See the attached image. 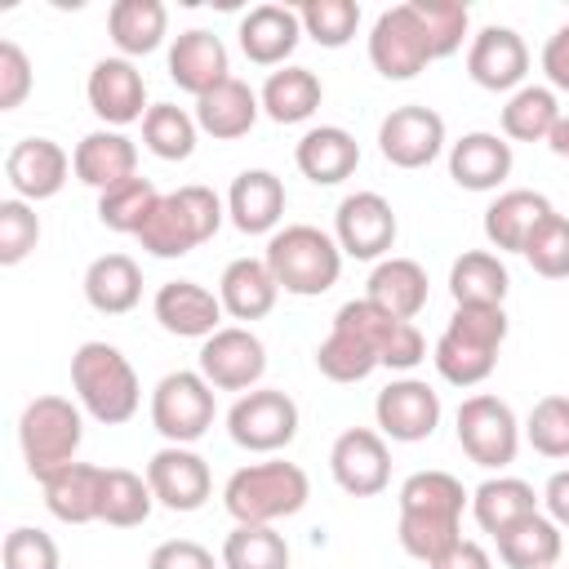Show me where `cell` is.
Listing matches in <instances>:
<instances>
[{"mask_svg":"<svg viewBox=\"0 0 569 569\" xmlns=\"http://www.w3.org/2000/svg\"><path fill=\"white\" fill-rule=\"evenodd\" d=\"M302 40V18L289 4H258L240 18V49L258 67H280Z\"/></svg>","mask_w":569,"mask_h":569,"instance_id":"23","label":"cell"},{"mask_svg":"<svg viewBox=\"0 0 569 569\" xmlns=\"http://www.w3.org/2000/svg\"><path fill=\"white\" fill-rule=\"evenodd\" d=\"M369 62L387 80H413L418 71H427V62H436L409 4H396V9L378 13V22L369 31Z\"/></svg>","mask_w":569,"mask_h":569,"instance_id":"10","label":"cell"},{"mask_svg":"<svg viewBox=\"0 0 569 569\" xmlns=\"http://www.w3.org/2000/svg\"><path fill=\"white\" fill-rule=\"evenodd\" d=\"M542 71H547V80L556 89L569 93V22L547 36V44H542Z\"/></svg>","mask_w":569,"mask_h":569,"instance_id":"53","label":"cell"},{"mask_svg":"<svg viewBox=\"0 0 569 569\" xmlns=\"http://www.w3.org/2000/svg\"><path fill=\"white\" fill-rule=\"evenodd\" d=\"M276 293H280V284L262 258H236V262H227V271L218 280L222 311L236 320H262L276 307Z\"/></svg>","mask_w":569,"mask_h":569,"instance_id":"30","label":"cell"},{"mask_svg":"<svg viewBox=\"0 0 569 569\" xmlns=\"http://www.w3.org/2000/svg\"><path fill=\"white\" fill-rule=\"evenodd\" d=\"M84 93H89L93 116L107 120V124H116V129L120 124H133V120H142L151 111L147 107V80H142V71L129 58H102V62H93Z\"/></svg>","mask_w":569,"mask_h":569,"instance_id":"17","label":"cell"},{"mask_svg":"<svg viewBox=\"0 0 569 569\" xmlns=\"http://www.w3.org/2000/svg\"><path fill=\"white\" fill-rule=\"evenodd\" d=\"M80 440H84V422L67 396H36L18 418V445L36 480H49L67 462H76Z\"/></svg>","mask_w":569,"mask_h":569,"instance_id":"6","label":"cell"},{"mask_svg":"<svg viewBox=\"0 0 569 569\" xmlns=\"http://www.w3.org/2000/svg\"><path fill=\"white\" fill-rule=\"evenodd\" d=\"M547 213H556L547 196L525 191V187L502 191V196L485 209V236H489V244L502 249V253H525L529 236L538 231V222H542Z\"/></svg>","mask_w":569,"mask_h":569,"instance_id":"27","label":"cell"},{"mask_svg":"<svg viewBox=\"0 0 569 569\" xmlns=\"http://www.w3.org/2000/svg\"><path fill=\"white\" fill-rule=\"evenodd\" d=\"M511 173V142L498 133H462L449 147V178L467 191H493Z\"/></svg>","mask_w":569,"mask_h":569,"instance_id":"26","label":"cell"},{"mask_svg":"<svg viewBox=\"0 0 569 569\" xmlns=\"http://www.w3.org/2000/svg\"><path fill=\"white\" fill-rule=\"evenodd\" d=\"M373 307H382L396 320H413L427 307V271L413 258H382L369 271V293Z\"/></svg>","mask_w":569,"mask_h":569,"instance_id":"32","label":"cell"},{"mask_svg":"<svg viewBox=\"0 0 569 569\" xmlns=\"http://www.w3.org/2000/svg\"><path fill=\"white\" fill-rule=\"evenodd\" d=\"M71 387H76V400L84 405V413L98 418L102 427L129 422L138 413V400H142L133 365L111 342H80L76 347V356H71Z\"/></svg>","mask_w":569,"mask_h":569,"instance_id":"2","label":"cell"},{"mask_svg":"<svg viewBox=\"0 0 569 569\" xmlns=\"http://www.w3.org/2000/svg\"><path fill=\"white\" fill-rule=\"evenodd\" d=\"M107 31L124 58H142V53L160 49V40L169 31V9L160 0H116L107 13Z\"/></svg>","mask_w":569,"mask_h":569,"instance_id":"33","label":"cell"},{"mask_svg":"<svg viewBox=\"0 0 569 569\" xmlns=\"http://www.w3.org/2000/svg\"><path fill=\"white\" fill-rule=\"evenodd\" d=\"M156 320L164 333L173 338H213L222 325V298H213L204 284L196 280H169L156 289V302H151Z\"/></svg>","mask_w":569,"mask_h":569,"instance_id":"20","label":"cell"},{"mask_svg":"<svg viewBox=\"0 0 569 569\" xmlns=\"http://www.w3.org/2000/svg\"><path fill=\"white\" fill-rule=\"evenodd\" d=\"M31 93V62L22 53V44L0 40V111L22 107Z\"/></svg>","mask_w":569,"mask_h":569,"instance_id":"51","label":"cell"},{"mask_svg":"<svg viewBox=\"0 0 569 569\" xmlns=\"http://www.w3.org/2000/svg\"><path fill=\"white\" fill-rule=\"evenodd\" d=\"M547 147H551L560 160H569V116H560V120H556V129H551Z\"/></svg>","mask_w":569,"mask_h":569,"instance_id":"56","label":"cell"},{"mask_svg":"<svg viewBox=\"0 0 569 569\" xmlns=\"http://www.w3.org/2000/svg\"><path fill=\"white\" fill-rule=\"evenodd\" d=\"M409 9H413L418 27L431 44V58H449V53L462 49V36H467V22H471L462 0H409Z\"/></svg>","mask_w":569,"mask_h":569,"instance_id":"45","label":"cell"},{"mask_svg":"<svg viewBox=\"0 0 569 569\" xmlns=\"http://www.w3.org/2000/svg\"><path fill=\"white\" fill-rule=\"evenodd\" d=\"M458 445L476 467H511L520 449V422L507 400L498 396H467L458 405Z\"/></svg>","mask_w":569,"mask_h":569,"instance_id":"8","label":"cell"},{"mask_svg":"<svg viewBox=\"0 0 569 569\" xmlns=\"http://www.w3.org/2000/svg\"><path fill=\"white\" fill-rule=\"evenodd\" d=\"M71 169H76V178L84 187H93L102 196L107 187H116V182H124V178L138 173V147L120 129H93V133H84L76 142Z\"/></svg>","mask_w":569,"mask_h":569,"instance_id":"22","label":"cell"},{"mask_svg":"<svg viewBox=\"0 0 569 569\" xmlns=\"http://www.w3.org/2000/svg\"><path fill=\"white\" fill-rule=\"evenodd\" d=\"M84 298L102 316H124L142 298V271L129 253H102L84 271Z\"/></svg>","mask_w":569,"mask_h":569,"instance_id":"31","label":"cell"},{"mask_svg":"<svg viewBox=\"0 0 569 569\" xmlns=\"http://www.w3.org/2000/svg\"><path fill=\"white\" fill-rule=\"evenodd\" d=\"M151 502H156V493H151L147 476H138L129 467H107L102 471V507H98V520H107L116 529H133V525H142L151 516Z\"/></svg>","mask_w":569,"mask_h":569,"instance_id":"39","label":"cell"},{"mask_svg":"<svg viewBox=\"0 0 569 569\" xmlns=\"http://www.w3.org/2000/svg\"><path fill=\"white\" fill-rule=\"evenodd\" d=\"M311 498V480L298 462H249L240 467L227 489H222V507L231 511L236 525H276L293 511H302Z\"/></svg>","mask_w":569,"mask_h":569,"instance_id":"3","label":"cell"},{"mask_svg":"<svg viewBox=\"0 0 569 569\" xmlns=\"http://www.w3.org/2000/svg\"><path fill=\"white\" fill-rule=\"evenodd\" d=\"M0 556H4V569H58V542L31 525L9 529Z\"/></svg>","mask_w":569,"mask_h":569,"instance_id":"50","label":"cell"},{"mask_svg":"<svg viewBox=\"0 0 569 569\" xmlns=\"http://www.w3.org/2000/svg\"><path fill=\"white\" fill-rule=\"evenodd\" d=\"M333 240L347 258H382L396 244V213L378 191H351L333 213Z\"/></svg>","mask_w":569,"mask_h":569,"instance_id":"14","label":"cell"},{"mask_svg":"<svg viewBox=\"0 0 569 569\" xmlns=\"http://www.w3.org/2000/svg\"><path fill=\"white\" fill-rule=\"evenodd\" d=\"M147 485H151L156 502L169 507V511H200L213 493L209 462L187 445H164L160 453H151Z\"/></svg>","mask_w":569,"mask_h":569,"instance_id":"15","label":"cell"},{"mask_svg":"<svg viewBox=\"0 0 569 569\" xmlns=\"http://www.w3.org/2000/svg\"><path fill=\"white\" fill-rule=\"evenodd\" d=\"M529 71V49L520 40V31L511 27H485L476 31L471 49H467V76L489 89V93H507V89H520Z\"/></svg>","mask_w":569,"mask_h":569,"instance_id":"18","label":"cell"},{"mask_svg":"<svg viewBox=\"0 0 569 569\" xmlns=\"http://www.w3.org/2000/svg\"><path fill=\"white\" fill-rule=\"evenodd\" d=\"M196 116H187L182 107L173 102H156L147 116H142V142L151 156L160 160H187L196 151Z\"/></svg>","mask_w":569,"mask_h":569,"instance_id":"42","label":"cell"},{"mask_svg":"<svg viewBox=\"0 0 569 569\" xmlns=\"http://www.w3.org/2000/svg\"><path fill=\"white\" fill-rule=\"evenodd\" d=\"M222 569H289L284 533L271 525H236L222 542Z\"/></svg>","mask_w":569,"mask_h":569,"instance_id":"41","label":"cell"},{"mask_svg":"<svg viewBox=\"0 0 569 569\" xmlns=\"http://www.w3.org/2000/svg\"><path fill=\"white\" fill-rule=\"evenodd\" d=\"M102 471H107V467L67 462V467L53 471L49 480H40L44 507H49L62 525H89V520H98V507H102Z\"/></svg>","mask_w":569,"mask_h":569,"instance_id":"28","label":"cell"},{"mask_svg":"<svg viewBox=\"0 0 569 569\" xmlns=\"http://www.w3.org/2000/svg\"><path fill=\"white\" fill-rule=\"evenodd\" d=\"M200 373L218 391H253L258 378L267 373V347L258 342V333H249L240 325H227L213 338H204Z\"/></svg>","mask_w":569,"mask_h":569,"instance_id":"11","label":"cell"},{"mask_svg":"<svg viewBox=\"0 0 569 569\" xmlns=\"http://www.w3.org/2000/svg\"><path fill=\"white\" fill-rule=\"evenodd\" d=\"M316 365L333 382H365L382 360H378V351L365 338H356V333H347V329L333 325L329 338L316 347Z\"/></svg>","mask_w":569,"mask_h":569,"instance_id":"43","label":"cell"},{"mask_svg":"<svg viewBox=\"0 0 569 569\" xmlns=\"http://www.w3.org/2000/svg\"><path fill=\"white\" fill-rule=\"evenodd\" d=\"M440 147H445V120H440V111H431L422 102L396 107L378 124V151L396 169H422L440 156Z\"/></svg>","mask_w":569,"mask_h":569,"instance_id":"12","label":"cell"},{"mask_svg":"<svg viewBox=\"0 0 569 569\" xmlns=\"http://www.w3.org/2000/svg\"><path fill=\"white\" fill-rule=\"evenodd\" d=\"M427 569H493V560H489V551L480 547V542H471V538H458L440 560H431Z\"/></svg>","mask_w":569,"mask_h":569,"instance_id":"54","label":"cell"},{"mask_svg":"<svg viewBox=\"0 0 569 569\" xmlns=\"http://www.w3.org/2000/svg\"><path fill=\"white\" fill-rule=\"evenodd\" d=\"M218 227H222V200L209 187L191 182V187H178V191L160 196L147 227L138 231V244L151 258H182L196 244L213 240Z\"/></svg>","mask_w":569,"mask_h":569,"instance_id":"5","label":"cell"},{"mask_svg":"<svg viewBox=\"0 0 569 569\" xmlns=\"http://www.w3.org/2000/svg\"><path fill=\"white\" fill-rule=\"evenodd\" d=\"M471 511H476V525L498 538L538 511V493H533V485H525L516 476H493L471 493Z\"/></svg>","mask_w":569,"mask_h":569,"instance_id":"34","label":"cell"},{"mask_svg":"<svg viewBox=\"0 0 569 569\" xmlns=\"http://www.w3.org/2000/svg\"><path fill=\"white\" fill-rule=\"evenodd\" d=\"M467 489L449 471H413L400 485V547L431 565L462 538Z\"/></svg>","mask_w":569,"mask_h":569,"instance_id":"1","label":"cell"},{"mask_svg":"<svg viewBox=\"0 0 569 569\" xmlns=\"http://www.w3.org/2000/svg\"><path fill=\"white\" fill-rule=\"evenodd\" d=\"M151 427L169 445L200 440L213 427V387L204 382V373H191V369L164 373L151 391Z\"/></svg>","mask_w":569,"mask_h":569,"instance_id":"7","label":"cell"},{"mask_svg":"<svg viewBox=\"0 0 569 569\" xmlns=\"http://www.w3.org/2000/svg\"><path fill=\"white\" fill-rule=\"evenodd\" d=\"M40 240V218L27 200H0V262L4 267H18Z\"/></svg>","mask_w":569,"mask_h":569,"instance_id":"49","label":"cell"},{"mask_svg":"<svg viewBox=\"0 0 569 569\" xmlns=\"http://www.w3.org/2000/svg\"><path fill=\"white\" fill-rule=\"evenodd\" d=\"M431 360H436V369H440L445 382H453V387H476V382H485V378L493 373L498 351H493V347H480V342H467V338H458V333L445 329Z\"/></svg>","mask_w":569,"mask_h":569,"instance_id":"44","label":"cell"},{"mask_svg":"<svg viewBox=\"0 0 569 569\" xmlns=\"http://www.w3.org/2000/svg\"><path fill=\"white\" fill-rule=\"evenodd\" d=\"M169 80L196 98H204L209 89H218L222 80H231V67H227V44L213 36V31H182L169 49Z\"/></svg>","mask_w":569,"mask_h":569,"instance_id":"21","label":"cell"},{"mask_svg":"<svg viewBox=\"0 0 569 569\" xmlns=\"http://www.w3.org/2000/svg\"><path fill=\"white\" fill-rule=\"evenodd\" d=\"M560 120V102L542 84H520L502 107V133L511 142H547Z\"/></svg>","mask_w":569,"mask_h":569,"instance_id":"38","label":"cell"},{"mask_svg":"<svg viewBox=\"0 0 569 569\" xmlns=\"http://www.w3.org/2000/svg\"><path fill=\"white\" fill-rule=\"evenodd\" d=\"M258 111H262L258 93H253L244 80H236V76L222 80L218 89H209L204 98H196V124H200L209 138H218V142L244 138V133L253 129Z\"/></svg>","mask_w":569,"mask_h":569,"instance_id":"29","label":"cell"},{"mask_svg":"<svg viewBox=\"0 0 569 569\" xmlns=\"http://www.w3.org/2000/svg\"><path fill=\"white\" fill-rule=\"evenodd\" d=\"M227 431L249 453H276L298 436V405L276 387H253L231 405Z\"/></svg>","mask_w":569,"mask_h":569,"instance_id":"9","label":"cell"},{"mask_svg":"<svg viewBox=\"0 0 569 569\" xmlns=\"http://www.w3.org/2000/svg\"><path fill=\"white\" fill-rule=\"evenodd\" d=\"M147 569H218V560H213V551H204L191 538H169L151 551Z\"/></svg>","mask_w":569,"mask_h":569,"instance_id":"52","label":"cell"},{"mask_svg":"<svg viewBox=\"0 0 569 569\" xmlns=\"http://www.w3.org/2000/svg\"><path fill=\"white\" fill-rule=\"evenodd\" d=\"M525 436L542 458H569V396H542L529 409Z\"/></svg>","mask_w":569,"mask_h":569,"instance_id":"47","label":"cell"},{"mask_svg":"<svg viewBox=\"0 0 569 569\" xmlns=\"http://www.w3.org/2000/svg\"><path fill=\"white\" fill-rule=\"evenodd\" d=\"M156 204H160L156 182L133 173V178H124V182H116L98 196V218H102V227H111L120 236H138Z\"/></svg>","mask_w":569,"mask_h":569,"instance_id":"40","label":"cell"},{"mask_svg":"<svg viewBox=\"0 0 569 569\" xmlns=\"http://www.w3.org/2000/svg\"><path fill=\"white\" fill-rule=\"evenodd\" d=\"M329 471L338 480L342 493L351 498H373L387 489L391 480V453H387V440L369 427H347L333 449H329Z\"/></svg>","mask_w":569,"mask_h":569,"instance_id":"13","label":"cell"},{"mask_svg":"<svg viewBox=\"0 0 569 569\" xmlns=\"http://www.w3.org/2000/svg\"><path fill=\"white\" fill-rule=\"evenodd\" d=\"M71 156L53 138H22L4 156V178L18 191V200H49L67 187Z\"/></svg>","mask_w":569,"mask_h":569,"instance_id":"19","label":"cell"},{"mask_svg":"<svg viewBox=\"0 0 569 569\" xmlns=\"http://www.w3.org/2000/svg\"><path fill=\"white\" fill-rule=\"evenodd\" d=\"M542 502H547V511H551L556 525H569V471H556V476L547 480Z\"/></svg>","mask_w":569,"mask_h":569,"instance_id":"55","label":"cell"},{"mask_svg":"<svg viewBox=\"0 0 569 569\" xmlns=\"http://www.w3.org/2000/svg\"><path fill=\"white\" fill-rule=\"evenodd\" d=\"M293 160L302 169V178H311L316 187H338L356 173L360 164V142L338 129V124H320V129H307L293 147Z\"/></svg>","mask_w":569,"mask_h":569,"instance_id":"24","label":"cell"},{"mask_svg":"<svg viewBox=\"0 0 569 569\" xmlns=\"http://www.w3.org/2000/svg\"><path fill=\"white\" fill-rule=\"evenodd\" d=\"M498 556L507 569H551L560 560V525L533 511L507 533H498Z\"/></svg>","mask_w":569,"mask_h":569,"instance_id":"37","label":"cell"},{"mask_svg":"<svg viewBox=\"0 0 569 569\" xmlns=\"http://www.w3.org/2000/svg\"><path fill=\"white\" fill-rule=\"evenodd\" d=\"M320 98H325V89H320L316 71H307V67L271 71L267 84H262V93H258L262 111H267L276 124H302L307 116H316Z\"/></svg>","mask_w":569,"mask_h":569,"instance_id":"35","label":"cell"},{"mask_svg":"<svg viewBox=\"0 0 569 569\" xmlns=\"http://www.w3.org/2000/svg\"><path fill=\"white\" fill-rule=\"evenodd\" d=\"M525 258H529V267H533L538 276L565 280V276H569V218L547 213V218L538 222V231L529 236Z\"/></svg>","mask_w":569,"mask_h":569,"instance_id":"48","label":"cell"},{"mask_svg":"<svg viewBox=\"0 0 569 569\" xmlns=\"http://www.w3.org/2000/svg\"><path fill=\"white\" fill-rule=\"evenodd\" d=\"M262 262L271 267L276 284L284 293H298V298H320L342 276V249H338V240L325 236L320 227H307V222H293V227L276 231L267 240Z\"/></svg>","mask_w":569,"mask_h":569,"instance_id":"4","label":"cell"},{"mask_svg":"<svg viewBox=\"0 0 569 569\" xmlns=\"http://www.w3.org/2000/svg\"><path fill=\"white\" fill-rule=\"evenodd\" d=\"M373 418L382 427V436L400 440V445H413V440H427L440 422V396L422 382V378H396L378 391L373 400Z\"/></svg>","mask_w":569,"mask_h":569,"instance_id":"16","label":"cell"},{"mask_svg":"<svg viewBox=\"0 0 569 569\" xmlns=\"http://www.w3.org/2000/svg\"><path fill=\"white\" fill-rule=\"evenodd\" d=\"M298 18H302V36H311L325 49H342L360 27V4L356 0H307Z\"/></svg>","mask_w":569,"mask_h":569,"instance_id":"46","label":"cell"},{"mask_svg":"<svg viewBox=\"0 0 569 569\" xmlns=\"http://www.w3.org/2000/svg\"><path fill=\"white\" fill-rule=\"evenodd\" d=\"M227 213L244 236H262L276 231V222L284 218V182L271 169H244L236 173L231 191H227Z\"/></svg>","mask_w":569,"mask_h":569,"instance_id":"25","label":"cell"},{"mask_svg":"<svg viewBox=\"0 0 569 569\" xmlns=\"http://www.w3.org/2000/svg\"><path fill=\"white\" fill-rule=\"evenodd\" d=\"M507 284H511V276H507L502 258H493L485 249H471L449 267V293L458 307H502Z\"/></svg>","mask_w":569,"mask_h":569,"instance_id":"36","label":"cell"}]
</instances>
